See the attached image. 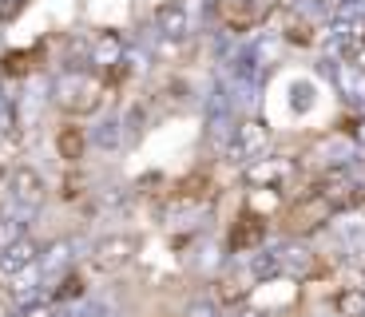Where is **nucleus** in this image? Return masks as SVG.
I'll return each mask as SVG.
<instances>
[{
  "mask_svg": "<svg viewBox=\"0 0 365 317\" xmlns=\"http://www.w3.org/2000/svg\"><path fill=\"white\" fill-rule=\"evenodd\" d=\"M334 214V207H329L322 194H310V199H302L298 207H290L286 210V218H282V227L286 230H294V234H302V230H314V227H322L326 218Z\"/></svg>",
  "mask_w": 365,
  "mask_h": 317,
  "instance_id": "f257e3e1",
  "label": "nucleus"
},
{
  "mask_svg": "<svg viewBox=\"0 0 365 317\" xmlns=\"http://www.w3.org/2000/svg\"><path fill=\"white\" fill-rule=\"evenodd\" d=\"M135 258V238L131 234H111V238H103L100 246H96V258L91 262L100 266V270H123V266Z\"/></svg>",
  "mask_w": 365,
  "mask_h": 317,
  "instance_id": "f03ea898",
  "label": "nucleus"
},
{
  "mask_svg": "<svg viewBox=\"0 0 365 317\" xmlns=\"http://www.w3.org/2000/svg\"><path fill=\"white\" fill-rule=\"evenodd\" d=\"M4 258H0V266L9 274H16V270H24V266H32L36 262V242H24V238H16L12 246H4Z\"/></svg>",
  "mask_w": 365,
  "mask_h": 317,
  "instance_id": "7ed1b4c3",
  "label": "nucleus"
},
{
  "mask_svg": "<svg viewBox=\"0 0 365 317\" xmlns=\"http://www.w3.org/2000/svg\"><path fill=\"white\" fill-rule=\"evenodd\" d=\"M290 171H294V167L286 163V159H274V163H255V167H250V182L266 190L270 182H282Z\"/></svg>",
  "mask_w": 365,
  "mask_h": 317,
  "instance_id": "20e7f679",
  "label": "nucleus"
},
{
  "mask_svg": "<svg viewBox=\"0 0 365 317\" xmlns=\"http://www.w3.org/2000/svg\"><path fill=\"white\" fill-rule=\"evenodd\" d=\"M266 143H270V131H266L262 123H247L242 131H238V151H242V155L266 151Z\"/></svg>",
  "mask_w": 365,
  "mask_h": 317,
  "instance_id": "39448f33",
  "label": "nucleus"
},
{
  "mask_svg": "<svg viewBox=\"0 0 365 317\" xmlns=\"http://www.w3.org/2000/svg\"><path fill=\"white\" fill-rule=\"evenodd\" d=\"M56 147H60V159H83V131L80 127H60L56 135Z\"/></svg>",
  "mask_w": 365,
  "mask_h": 317,
  "instance_id": "423d86ee",
  "label": "nucleus"
},
{
  "mask_svg": "<svg viewBox=\"0 0 365 317\" xmlns=\"http://www.w3.org/2000/svg\"><path fill=\"white\" fill-rule=\"evenodd\" d=\"M12 187H16V194L24 202H40V194H44V182H40L36 171H16L12 175Z\"/></svg>",
  "mask_w": 365,
  "mask_h": 317,
  "instance_id": "0eeeda50",
  "label": "nucleus"
},
{
  "mask_svg": "<svg viewBox=\"0 0 365 317\" xmlns=\"http://www.w3.org/2000/svg\"><path fill=\"white\" fill-rule=\"evenodd\" d=\"M338 313L341 317H365V290H346V293H338Z\"/></svg>",
  "mask_w": 365,
  "mask_h": 317,
  "instance_id": "6e6552de",
  "label": "nucleus"
},
{
  "mask_svg": "<svg viewBox=\"0 0 365 317\" xmlns=\"http://www.w3.org/2000/svg\"><path fill=\"white\" fill-rule=\"evenodd\" d=\"M182 317H219V306L215 301H191Z\"/></svg>",
  "mask_w": 365,
  "mask_h": 317,
  "instance_id": "1a4fd4ad",
  "label": "nucleus"
},
{
  "mask_svg": "<svg viewBox=\"0 0 365 317\" xmlns=\"http://www.w3.org/2000/svg\"><path fill=\"white\" fill-rule=\"evenodd\" d=\"M219 286H222V290H219V298H222V301H238L242 293H247V290H242V286H238L235 278H222Z\"/></svg>",
  "mask_w": 365,
  "mask_h": 317,
  "instance_id": "9d476101",
  "label": "nucleus"
},
{
  "mask_svg": "<svg viewBox=\"0 0 365 317\" xmlns=\"http://www.w3.org/2000/svg\"><path fill=\"white\" fill-rule=\"evenodd\" d=\"M16 238H20L16 222H9V218H0V250H4V246H12Z\"/></svg>",
  "mask_w": 365,
  "mask_h": 317,
  "instance_id": "9b49d317",
  "label": "nucleus"
},
{
  "mask_svg": "<svg viewBox=\"0 0 365 317\" xmlns=\"http://www.w3.org/2000/svg\"><path fill=\"white\" fill-rule=\"evenodd\" d=\"M242 317H266V313H258V309H250V313H242Z\"/></svg>",
  "mask_w": 365,
  "mask_h": 317,
  "instance_id": "f8f14e48",
  "label": "nucleus"
},
{
  "mask_svg": "<svg viewBox=\"0 0 365 317\" xmlns=\"http://www.w3.org/2000/svg\"><path fill=\"white\" fill-rule=\"evenodd\" d=\"M357 63H361V68H365V52H361V60H357Z\"/></svg>",
  "mask_w": 365,
  "mask_h": 317,
  "instance_id": "ddd939ff",
  "label": "nucleus"
}]
</instances>
